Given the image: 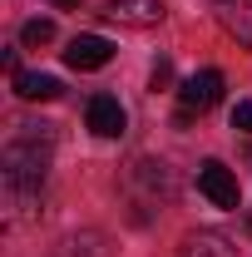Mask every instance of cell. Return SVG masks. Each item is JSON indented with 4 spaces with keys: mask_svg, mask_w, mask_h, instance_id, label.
I'll use <instances>...</instances> for the list:
<instances>
[{
    "mask_svg": "<svg viewBox=\"0 0 252 257\" xmlns=\"http://www.w3.org/2000/svg\"><path fill=\"white\" fill-rule=\"evenodd\" d=\"M0 168H5V188L15 193V198H25V193H35L45 183V149H35V144H10L5 159H0Z\"/></svg>",
    "mask_w": 252,
    "mask_h": 257,
    "instance_id": "1",
    "label": "cell"
},
{
    "mask_svg": "<svg viewBox=\"0 0 252 257\" xmlns=\"http://www.w3.org/2000/svg\"><path fill=\"white\" fill-rule=\"evenodd\" d=\"M198 188H203V198H208L213 208H227V213H237V203H242L237 173H232L227 163H218V159H208L198 168Z\"/></svg>",
    "mask_w": 252,
    "mask_h": 257,
    "instance_id": "2",
    "label": "cell"
},
{
    "mask_svg": "<svg viewBox=\"0 0 252 257\" xmlns=\"http://www.w3.org/2000/svg\"><path fill=\"white\" fill-rule=\"evenodd\" d=\"M178 104H183L188 114L218 109V104H222V74H218V69H198V74H188V79L178 84Z\"/></svg>",
    "mask_w": 252,
    "mask_h": 257,
    "instance_id": "3",
    "label": "cell"
},
{
    "mask_svg": "<svg viewBox=\"0 0 252 257\" xmlns=\"http://www.w3.org/2000/svg\"><path fill=\"white\" fill-rule=\"evenodd\" d=\"M84 119H89V128H94L99 139H119L129 128V114H124V104L114 94H94L89 99V109H84Z\"/></svg>",
    "mask_w": 252,
    "mask_h": 257,
    "instance_id": "4",
    "label": "cell"
},
{
    "mask_svg": "<svg viewBox=\"0 0 252 257\" xmlns=\"http://www.w3.org/2000/svg\"><path fill=\"white\" fill-rule=\"evenodd\" d=\"M109 60H114V45L104 35H74L69 50H64V64L69 69H104Z\"/></svg>",
    "mask_w": 252,
    "mask_h": 257,
    "instance_id": "5",
    "label": "cell"
},
{
    "mask_svg": "<svg viewBox=\"0 0 252 257\" xmlns=\"http://www.w3.org/2000/svg\"><path fill=\"white\" fill-rule=\"evenodd\" d=\"M104 15L119 20V25H158L163 20V0H109Z\"/></svg>",
    "mask_w": 252,
    "mask_h": 257,
    "instance_id": "6",
    "label": "cell"
},
{
    "mask_svg": "<svg viewBox=\"0 0 252 257\" xmlns=\"http://www.w3.org/2000/svg\"><path fill=\"white\" fill-rule=\"evenodd\" d=\"M10 89L25 99V104H50V99L64 94V84L55 79V74H15V79H10Z\"/></svg>",
    "mask_w": 252,
    "mask_h": 257,
    "instance_id": "7",
    "label": "cell"
},
{
    "mask_svg": "<svg viewBox=\"0 0 252 257\" xmlns=\"http://www.w3.org/2000/svg\"><path fill=\"white\" fill-rule=\"evenodd\" d=\"M178 257H237V247H232L222 232H193Z\"/></svg>",
    "mask_w": 252,
    "mask_h": 257,
    "instance_id": "8",
    "label": "cell"
},
{
    "mask_svg": "<svg viewBox=\"0 0 252 257\" xmlns=\"http://www.w3.org/2000/svg\"><path fill=\"white\" fill-rule=\"evenodd\" d=\"M218 20L237 35L242 45H252V10H247V0H218Z\"/></svg>",
    "mask_w": 252,
    "mask_h": 257,
    "instance_id": "9",
    "label": "cell"
},
{
    "mask_svg": "<svg viewBox=\"0 0 252 257\" xmlns=\"http://www.w3.org/2000/svg\"><path fill=\"white\" fill-rule=\"evenodd\" d=\"M55 40V20H25L20 25V45L25 50H40V45H50Z\"/></svg>",
    "mask_w": 252,
    "mask_h": 257,
    "instance_id": "10",
    "label": "cell"
},
{
    "mask_svg": "<svg viewBox=\"0 0 252 257\" xmlns=\"http://www.w3.org/2000/svg\"><path fill=\"white\" fill-rule=\"evenodd\" d=\"M232 128H242V134H252V99H242V104L232 109Z\"/></svg>",
    "mask_w": 252,
    "mask_h": 257,
    "instance_id": "11",
    "label": "cell"
},
{
    "mask_svg": "<svg viewBox=\"0 0 252 257\" xmlns=\"http://www.w3.org/2000/svg\"><path fill=\"white\" fill-rule=\"evenodd\" d=\"M168 79H173V64H168V60H158V64H154V74H149V84H154V89H163Z\"/></svg>",
    "mask_w": 252,
    "mask_h": 257,
    "instance_id": "12",
    "label": "cell"
},
{
    "mask_svg": "<svg viewBox=\"0 0 252 257\" xmlns=\"http://www.w3.org/2000/svg\"><path fill=\"white\" fill-rule=\"evenodd\" d=\"M0 60H5V69H10V79H15V74H25V69H20V55H15V50H5Z\"/></svg>",
    "mask_w": 252,
    "mask_h": 257,
    "instance_id": "13",
    "label": "cell"
},
{
    "mask_svg": "<svg viewBox=\"0 0 252 257\" xmlns=\"http://www.w3.org/2000/svg\"><path fill=\"white\" fill-rule=\"evenodd\" d=\"M50 5H55V10H79L84 0H50Z\"/></svg>",
    "mask_w": 252,
    "mask_h": 257,
    "instance_id": "14",
    "label": "cell"
},
{
    "mask_svg": "<svg viewBox=\"0 0 252 257\" xmlns=\"http://www.w3.org/2000/svg\"><path fill=\"white\" fill-rule=\"evenodd\" d=\"M247 232H252V218H247Z\"/></svg>",
    "mask_w": 252,
    "mask_h": 257,
    "instance_id": "15",
    "label": "cell"
}]
</instances>
